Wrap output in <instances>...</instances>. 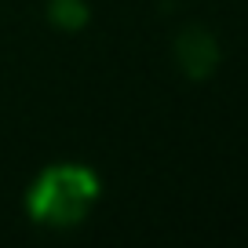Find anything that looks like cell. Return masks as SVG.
I'll use <instances>...</instances> for the list:
<instances>
[{
	"label": "cell",
	"mask_w": 248,
	"mask_h": 248,
	"mask_svg": "<svg viewBox=\"0 0 248 248\" xmlns=\"http://www.w3.org/2000/svg\"><path fill=\"white\" fill-rule=\"evenodd\" d=\"M179 62H183V70L190 77H208L212 66L219 62L216 40L204 30H197V26L194 30H183V37H179Z\"/></svg>",
	"instance_id": "cell-2"
},
{
	"label": "cell",
	"mask_w": 248,
	"mask_h": 248,
	"mask_svg": "<svg viewBox=\"0 0 248 248\" xmlns=\"http://www.w3.org/2000/svg\"><path fill=\"white\" fill-rule=\"evenodd\" d=\"M51 22H59L62 30H80L88 22L84 0H51Z\"/></svg>",
	"instance_id": "cell-3"
},
{
	"label": "cell",
	"mask_w": 248,
	"mask_h": 248,
	"mask_svg": "<svg viewBox=\"0 0 248 248\" xmlns=\"http://www.w3.org/2000/svg\"><path fill=\"white\" fill-rule=\"evenodd\" d=\"M95 197V179L80 168H55L33 186L30 208L40 223H77Z\"/></svg>",
	"instance_id": "cell-1"
}]
</instances>
